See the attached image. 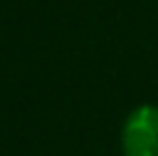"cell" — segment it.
<instances>
[{
	"label": "cell",
	"instance_id": "cell-1",
	"mask_svg": "<svg viewBox=\"0 0 158 156\" xmlns=\"http://www.w3.org/2000/svg\"><path fill=\"white\" fill-rule=\"evenodd\" d=\"M124 156H158V107L143 104L127 117L122 130Z\"/></svg>",
	"mask_w": 158,
	"mask_h": 156
}]
</instances>
